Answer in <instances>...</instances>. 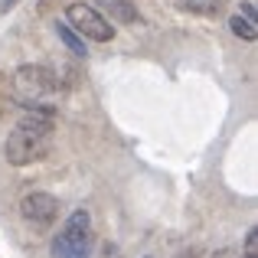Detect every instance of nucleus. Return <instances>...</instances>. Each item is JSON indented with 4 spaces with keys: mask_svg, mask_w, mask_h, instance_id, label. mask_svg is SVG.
<instances>
[{
    "mask_svg": "<svg viewBox=\"0 0 258 258\" xmlns=\"http://www.w3.org/2000/svg\"><path fill=\"white\" fill-rule=\"evenodd\" d=\"M49 144H52V118L46 114H26V118L17 121V127L10 131L7 138V164L13 167H26V164H36L49 154Z\"/></svg>",
    "mask_w": 258,
    "mask_h": 258,
    "instance_id": "f257e3e1",
    "label": "nucleus"
},
{
    "mask_svg": "<svg viewBox=\"0 0 258 258\" xmlns=\"http://www.w3.org/2000/svg\"><path fill=\"white\" fill-rule=\"evenodd\" d=\"M56 95H59V79L49 66H20L13 72V101L26 111L52 118L56 114V105H52Z\"/></svg>",
    "mask_w": 258,
    "mask_h": 258,
    "instance_id": "f03ea898",
    "label": "nucleus"
},
{
    "mask_svg": "<svg viewBox=\"0 0 258 258\" xmlns=\"http://www.w3.org/2000/svg\"><path fill=\"white\" fill-rule=\"evenodd\" d=\"M92 216H88V209H76L52 239L49 252L52 258H92Z\"/></svg>",
    "mask_w": 258,
    "mask_h": 258,
    "instance_id": "7ed1b4c3",
    "label": "nucleus"
},
{
    "mask_svg": "<svg viewBox=\"0 0 258 258\" xmlns=\"http://www.w3.org/2000/svg\"><path fill=\"white\" fill-rule=\"evenodd\" d=\"M66 23L82 39H95V43H108V39L114 36V26L88 4H72L69 10H66Z\"/></svg>",
    "mask_w": 258,
    "mask_h": 258,
    "instance_id": "20e7f679",
    "label": "nucleus"
},
{
    "mask_svg": "<svg viewBox=\"0 0 258 258\" xmlns=\"http://www.w3.org/2000/svg\"><path fill=\"white\" fill-rule=\"evenodd\" d=\"M20 216L33 229H49L59 216V200L52 193H26L20 200Z\"/></svg>",
    "mask_w": 258,
    "mask_h": 258,
    "instance_id": "39448f33",
    "label": "nucleus"
},
{
    "mask_svg": "<svg viewBox=\"0 0 258 258\" xmlns=\"http://www.w3.org/2000/svg\"><path fill=\"white\" fill-rule=\"evenodd\" d=\"M101 7H105V10L111 13V20H118V23H134V20H138L134 0H101Z\"/></svg>",
    "mask_w": 258,
    "mask_h": 258,
    "instance_id": "423d86ee",
    "label": "nucleus"
},
{
    "mask_svg": "<svg viewBox=\"0 0 258 258\" xmlns=\"http://www.w3.org/2000/svg\"><path fill=\"white\" fill-rule=\"evenodd\" d=\"M229 30L235 33L239 39H258V26H255V20H248V17H242V13H235L232 20H229Z\"/></svg>",
    "mask_w": 258,
    "mask_h": 258,
    "instance_id": "0eeeda50",
    "label": "nucleus"
},
{
    "mask_svg": "<svg viewBox=\"0 0 258 258\" xmlns=\"http://www.w3.org/2000/svg\"><path fill=\"white\" fill-rule=\"evenodd\" d=\"M56 33H59V39L69 46V52H76V56H85V39L79 36V33L72 30L69 23H56Z\"/></svg>",
    "mask_w": 258,
    "mask_h": 258,
    "instance_id": "6e6552de",
    "label": "nucleus"
},
{
    "mask_svg": "<svg viewBox=\"0 0 258 258\" xmlns=\"http://www.w3.org/2000/svg\"><path fill=\"white\" fill-rule=\"evenodd\" d=\"M186 7L193 13H206V17H209V13L219 10V0H186Z\"/></svg>",
    "mask_w": 258,
    "mask_h": 258,
    "instance_id": "1a4fd4ad",
    "label": "nucleus"
},
{
    "mask_svg": "<svg viewBox=\"0 0 258 258\" xmlns=\"http://www.w3.org/2000/svg\"><path fill=\"white\" fill-rule=\"evenodd\" d=\"M255 248H258V232L252 229V232H248V239H245V255L255 258Z\"/></svg>",
    "mask_w": 258,
    "mask_h": 258,
    "instance_id": "9d476101",
    "label": "nucleus"
},
{
    "mask_svg": "<svg viewBox=\"0 0 258 258\" xmlns=\"http://www.w3.org/2000/svg\"><path fill=\"white\" fill-rule=\"evenodd\" d=\"M242 17H248V20H255V4H245V7H242Z\"/></svg>",
    "mask_w": 258,
    "mask_h": 258,
    "instance_id": "9b49d317",
    "label": "nucleus"
},
{
    "mask_svg": "<svg viewBox=\"0 0 258 258\" xmlns=\"http://www.w3.org/2000/svg\"><path fill=\"white\" fill-rule=\"evenodd\" d=\"M10 7H17V0H0V13H7Z\"/></svg>",
    "mask_w": 258,
    "mask_h": 258,
    "instance_id": "f8f14e48",
    "label": "nucleus"
},
{
    "mask_svg": "<svg viewBox=\"0 0 258 258\" xmlns=\"http://www.w3.org/2000/svg\"><path fill=\"white\" fill-rule=\"evenodd\" d=\"M213 258H232V252H229V248H222V252H216Z\"/></svg>",
    "mask_w": 258,
    "mask_h": 258,
    "instance_id": "ddd939ff",
    "label": "nucleus"
},
{
    "mask_svg": "<svg viewBox=\"0 0 258 258\" xmlns=\"http://www.w3.org/2000/svg\"><path fill=\"white\" fill-rule=\"evenodd\" d=\"M180 258H193V252H183V255H180Z\"/></svg>",
    "mask_w": 258,
    "mask_h": 258,
    "instance_id": "4468645a",
    "label": "nucleus"
},
{
    "mask_svg": "<svg viewBox=\"0 0 258 258\" xmlns=\"http://www.w3.org/2000/svg\"><path fill=\"white\" fill-rule=\"evenodd\" d=\"M245 258H248V255H245Z\"/></svg>",
    "mask_w": 258,
    "mask_h": 258,
    "instance_id": "2eb2a0df",
    "label": "nucleus"
}]
</instances>
